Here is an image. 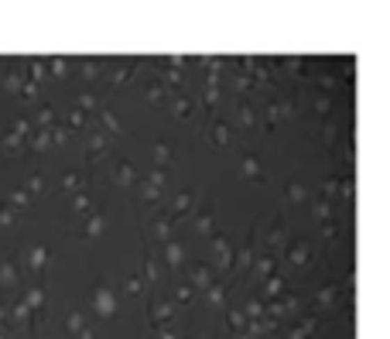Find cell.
Wrapping results in <instances>:
<instances>
[{"label": "cell", "mask_w": 390, "mask_h": 339, "mask_svg": "<svg viewBox=\"0 0 390 339\" xmlns=\"http://www.w3.org/2000/svg\"><path fill=\"white\" fill-rule=\"evenodd\" d=\"M31 130H35L31 120H17V124L10 127V134H7L3 148H7V151H17V148H21V141H28V134H31Z\"/></svg>", "instance_id": "obj_1"}]
</instances>
